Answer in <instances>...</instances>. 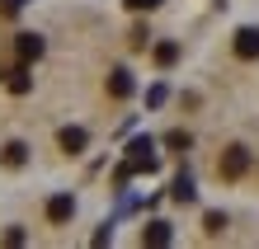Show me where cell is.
Listing matches in <instances>:
<instances>
[{
  "instance_id": "1",
  "label": "cell",
  "mask_w": 259,
  "mask_h": 249,
  "mask_svg": "<svg viewBox=\"0 0 259 249\" xmlns=\"http://www.w3.org/2000/svg\"><path fill=\"white\" fill-rule=\"evenodd\" d=\"M127 165L137 169V174H156V169H160L156 141H151V136H137V141H127Z\"/></svg>"
},
{
  "instance_id": "11",
  "label": "cell",
  "mask_w": 259,
  "mask_h": 249,
  "mask_svg": "<svg viewBox=\"0 0 259 249\" xmlns=\"http://www.w3.org/2000/svg\"><path fill=\"white\" fill-rule=\"evenodd\" d=\"M10 94H28V66H24V61L10 71Z\"/></svg>"
},
{
  "instance_id": "8",
  "label": "cell",
  "mask_w": 259,
  "mask_h": 249,
  "mask_svg": "<svg viewBox=\"0 0 259 249\" xmlns=\"http://www.w3.org/2000/svg\"><path fill=\"white\" fill-rule=\"evenodd\" d=\"M175 240V230H170V221H146L142 226V244H151V249H160V244H170Z\"/></svg>"
},
{
  "instance_id": "17",
  "label": "cell",
  "mask_w": 259,
  "mask_h": 249,
  "mask_svg": "<svg viewBox=\"0 0 259 249\" xmlns=\"http://www.w3.org/2000/svg\"><path fill=\"white\" fill-rule=\"evenodd\" d=\"M19 5L24 0H0V14H19Z\"/></svg>"
},
{
  "instance_id": "9",
  "label": "cell",
  "mask_w": 259,
  "mask_h": 249,
  "mask_svg": "<svg viewBox=\"0 0 259 249\" xmlns=\"http://www.w3.org/2000/svg\"><path fill=\"white\" fill-rule=\"evenodd\" d=\"M151 57H156L160 71H170L175 61H179V42H156V47H151Z\"/></svg>"
},
{
  "instance_id": "4",
  "label": "cell",
  "mask_w": 259,
  "mask_h": 249,
  "mask_svg": "<svg viewBox=\"0 0 259 249\" xmlns=\"http://www.w3.org/2000/svg\"><path fill=\"white\" fill-rule=\"evenodd\" d=\"M71 216H75V197H71V193L48 197V221H52V226H66Z\"/></svg>"
},
{
  "instance_id": "14",
  "label": "cell",
  "mask_w": 259,
  "mask_h": 249,
  "mask_svg": "<svg viewBox=\"0 0 259 249\" xmlns=\"http://www.w3.org/2000/svg\"><path fill=\"white\" fill-rule=\"evenodd\" d=\"M203 230H207V235H222V230H226V216L222 212H207L203 216Z\"/></svg>"
},
{
  "instance_id": "10",
  "label": "cell",
  "mask_w": 259,
  "mask_h": 249,
  "mask_svg": "<svg viewBox=\"0 0 259 249\" xmlns=\"http://www.w3.org/2000/svg\"><path fill=\"white\" fill-rule=\"evenodd\" d=\"M170 197H175V202H193V197H198V188H193V179H189V174H179V179L170 183Z\"/></svg>"
},
{
  "instance_id": "12",
  "label": "cell",
  "mask_w": 259,
  "mask_h": 249,
  "mask_svg": "<svg viewBox=\"0 0 259 249\" xmlns=\"http://www.w3.org/2000/svg\"><path fill=\"white\" fill-rule=\"evenodd\" d=\"M24 155H28V146H24V141H10V146H5V155H0V160H5L10 169H19V165H24Z\"/></svg>"
},
{
  "instance_id": "7",
  "label": "cell",
  "mask_w": 259,
  "mask_h": 249,
  "mask_svg": "<svg viewBox=\"0 0 259 249\" xmlns=\"http://www.w3.org/2000/svg\"><path fill=\"white\" fill-rule=\"evenodd\" d=\"M57 146H62L66 155H80L90 146V132L85 127H62V132H57Z\"/></svg>"
},
{
  "instance_id": "3",
  "label": "cell",
  "mask_w": 259,
  "mask_h": 249,
  "mask_svg": "<svg viewBox=\"0 0 259 249\" xmlns=\"http://www.w3.org/2000/svg\"><path fill=\"white\" fill-rule=\"evenodd\" d=\"M42 47H48V42H42L38 33H19V38H14V57H19L24 66H33V61L42 57Z\"/></svg>"
},
{
  "instance_id": "6",
  "label": "cell",
  "mask_w": 259,
  "mask_h": 249,
  "mask_svg": "<svg viewBox=\"0 0 259 249\" xmlns=\"http://www.w3.org/2000/svg\"><path fill=\"white\" fill-rule=\"evenodd\" d=\"M132 89H137L132 71H127V66H113V71H109V99H127Z\"/></svg>"
},
{
  "instance_id": "13",
  "label": "cell",
  "mask_w": 259,
  "mask_h": 249,
  "mask_svg": "<svg viewBox=\"0 0 259 249\" xmlns=\"http://www.w3.org/2000/svg\"><path fill=\"white\" fill-rule=\"evenodd\" d=\"M165 146H170V151H189L193 136H189V132H165Z\"/></svg>"
},
{
  "instance_id": "2",
  "label": "cell",
  "mask_w": 259,
  "mask_h": 249,
  "mask_svg": "<svg viewBox=\"0 0 259 249\" xmlns=\"http://www.w3.org/2000/svg\"><path fill=\"white\" fill-rule=\"evenodd\" d=\"M245 169H250V151H245V146H226V151H222V165H217V174H222V179H231V183H236Z\"/></svg>"
},
{
  "instance_id": "16",
  "label": "cell",
  "mask_w": 259,
  "mask_h": 249,
  "mask_svg": "<svg viewBox=\"0 0 259 249\" xmlns=\"http://www.w3.org/2000/svg\"><path fill=\"white\" fill-rule=\"evenodd\" d=\"M123 5H127L132 14H151V10H156V5H160V0H123Z\"/></svg>"
},
{
  "instance_id": "15",
  "label": "cell",
  "mask_w": 259,
  "mask_h": 249,
  "mask_svg": "<svg viewBox=\"0 0 259 249\" xmlns=\"http://www.w3.org/2000/svg\"><path fill=\"white\" fill-rule=\"evenodd\" d=\"M127 42H132V47H137V52H142V47H146V42H151V33H146V24H137V28H132V33H127Z\"/></svg>"
},
{
  "instance_id": "5",
  "label": "cell",
  "mask_w": 259,
  "mask_h": 249,
  "mask_svg": "<svg viewBox=\"0 0 259 249\" xmlns=\"http://www.w3.org/2000/svg\"><path fill=\"white\" fill-rule=\"evenodd\" d=\"M236 57L240 61H259V28H236Z\"/></svg>"
}]
</instances>
